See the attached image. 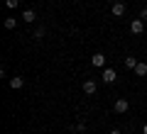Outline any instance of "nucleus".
Listing matches in <instances>:
<instances>
[{"instance_id":"obj_1","label":"nucleus","mask_w":147,"mask_h":134,"mask_svg":"<svg viewBox=\"0 0 147 134\" xmlns=\"http://www.w3.org/2000/svg\"><path fill=\"white\" fill-rule=\"evenodd\" d=\"M127 110H130V103H127L125 98H120V100L113 103V112H115V115H125Z\"/></svg>"},{"instance_id":"obj_2","label":"nucleus","mask_w":147,"mask_h":134,"mask_svg":"<svg viewBox=\"0 0 147 134\" xmlns=\"http://www.w3.org/2000/svg\"><path fill=\"white\" fill-rule=\"evenodd\" d=\"M100 81H103V83H115V81H118L115 68H103V76H100Z\"/></svg>"},{"instance_id":"obj_3","label":"nucleus","mask_w":147,"mask_h":134,"mask_svg":"<svg viewBox=\"0 0 147 134\" xmlns=\"http://www.w3.org/2000/svg\"><path fill=\"white\" fill-rule=\"evenodd\" d=\"M110 12H113V17H123V15H125V3L115 0V3H113V7H110Z\"/></svg>"},{"instance_id":"obj_4","label":"nucleus","mask_w":147,"mask_h":134,"mask_svg":"<svg viewBox=\"0 0 147 134\" xmlns=\"http://www.w3.org/2000/svg\"><path fill=\"white\" fill-rule=\"evenodd\" d=\"M130 32L132 34H142V32H145V20H132L130 22Z\"/></svg>"},{"instance_id":"obj_5","label":"nucleus","mask_w":147,"mask_h":134,"mask_svg":"<svg viewBox=\"0 0 147 134\" xmlns=\"http://www.w3.org/2000/svg\"><path fill=\"white\" fill-rule=\"evenodd\" d=\"M91 63H93L96 68H103V66H105V56H103L100 51H96L93 56H91Z\"/></svg>"},{"instance_id":"obj_6","label":"nucleus","mask_w":147,"mask_h":134,"mask_svg":"<svg viewBox=\"0 0 147 134\" xmlns=\"http://www.w3.org/2000/svg\"><path fill=\"white\" fill-rule=\"evenodd\" d=\"M96 90H98V83H96V81H86L84 83V93L86 95H93Z\"/></svg>"},{"instance_id":"obj_7","label":"nucleus","mask_w":147,"mask_h":134,"mask_svg":"<svg viewBox=\"0 0 147 134\" xmlns=\"http://www.w3.org/2000/svg\"><path fill=\"white\" fill-rule=\"evenodd\" d=\"M22 85H25V78H22V76H15V78H10V88H12V90H20Z\"/></svg>"},{"instance_id":"obj_8","label":"nucleus","mask_w":147,"mask_h":134,"mask_svg":"<svg viewBox=\"0 0 147 134\" xmlns=\"http://www.w3.org/2000/svg\"><path fill=\"white\" fill-rule=\"evenodd\" d=\"M135 76H140V78L147 76V63H145V61H140V63L135 66Z\"/></svg>"},{"instance_id":"obj_9","label":"nucleus","mask_w":147,"mask_h":134,"mask_svg":"<svg viewBox=\"0 0 147 134\" xmlns=\"http://www.w3.org/2000/svg\"><path fill=\"white\" fill-rule=\"evenodd\" d=\"M71 132H74V134H84V132H86V122H76V124H71Z\"/></svg>"},{"instance_id":"obj_10","label":"nucleus","mask_w":147,"mask_h":134,"mask_svg":"<svg viewBox=\"0 0 147 134\" xmlns=\"http://www.w3.org/2000/svg\"><path fill=\"white\" fill-rule=\"evenodd\" d=\"M22 20H25V22H34L37 20V12L34 10H25V12H22Z\"/></svg>"},{"instance_id":"obj_11","label":"nucleus","mask_w":147,"mask_h":134,"mask_svg":"<svg viewBox=\"0 0 147 134\" xmlns=\"http://www.w3.org/2000/svg\"><path fill=\"white\" fill-rule=\"evenodd\" d=\"M137 63H140V61H137L135 56H127V59H125V68H130V71H135Z\"/></svg>"},{"instance_id":"obj_12","label":"nucleus","mask_w":147,"mask_h":134,"mask_svg":"<svg viewBox=\"0 0 147 134\" xmlns=\"http://www.w3.org/2000/svg\"><path fill=\"white\" fill-rule=\"evenodd\" d=\"M3 25H5V29H15V27H17V20H15V17H5Z\"/></svg>"},{"instance_id":"obj_13","label":"nucleus","mask_w":147,"mask_h":134,"mask_svg":"<svg viewBox=\"0 0 147 134\" xmlns=\"http://www.w3.org/2000/svg\"><path fill=\"white\" fill-rule=\"evenodd\" d=\"M44 34H47V29H44V27H37V29H34V39H42Z\"/></svg>"},{"instance_id":"obj_14","label":"nucleus","mask_w":147,"mask_h":134,"mask_svg":"<svg viewBox=\"0 0 147 134\" xmlns=\"http://www.w3.org/2000/svg\"><path fill=\"white\" fill-rule=\"evenodd\" d=\"M5 5L12 10V7H17V5H20V0H5Z\"/></svg>"},{"instance_id":"obj_15","label":"nucleus","mask_w":147,"mask_h":134,"mask_svg":"<svg viewBox=\"0 0 147 134\" xmlns=\"http://www.w3.org/2000/svg\"><path fill=\"white\" fill-rule=\"evenodd\" d=\"M140 20H147V7H142V10H140Z\"/></svg>"},{"instance_id":"obj_16","label":"nucleus","mask_w":147,"mask_h":134,"mask_svg":"<svg viewBox=\"0 0 147 134\" xmlns=\"http://www.w3.org/2000/svg\"><path fill=\"white\" fill-rule=\"evenodd\" d=\"M110 134H123V132H120V129H113V132H110Z\"/></svg>"},{"instance_id":"obj_17","label":"nucleus","mask_w":147,"mask_h":134,"mask_svg":"<svg viewBox=\"0 0 147 134\" xmlns=\"http://www.w3.org/2000/svg\"><path fill=\"white\" fill-rule=\"evenodd\" d=\"M142 134H147V124H145V127H142Z\"/></svg>"},{"instance_id":"obj_18","label":"nucleus","mask_w":147,"mask_h":134,"mask_svg":"<svg viewBox=\"0 0 147 134\" xmlns=\"http://www.w3.org/2000/svg\"><path fill=\"white\" fill-rule=\"evenodd\" d=\"M84 134H86V132H84Z\"/></svg>"}]
</instances>
